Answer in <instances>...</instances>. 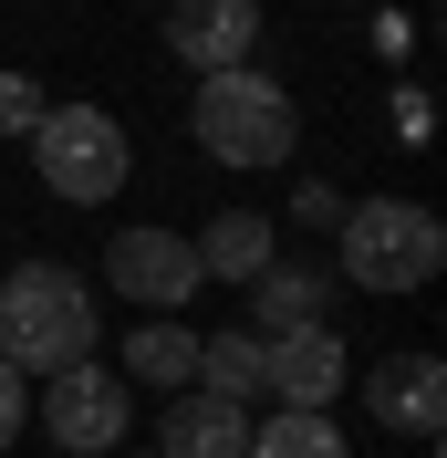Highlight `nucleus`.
Listing matches in <instances>:
<instances>
[{
  "mask_svg": "<svg viewBox=\"0 0 447 458\" xmlns=\"http://www.w3.org/2000/svg\"><path fill=\"white\" fill-rule=\"evenodd\" d=\"M94 354V282L63 260H21L0 282V365L21 375H63Z\"/></svg>",
  "mask_w": 447,
  "mask_h": 458,
  "instance_id": "nucleus-1",
  "label": "nucleus"
},
{
  "mask_svg": "<svg viewBox=\"0 0 447 458\" xmlns=\"http://www.w3.org/2000/svg\"><path fill=\"white\" fill-rule=\"evenodd\" d=\"M333 229H343V271L333 282L375 292V302H406V292H426L447 271V229H437V208H417V199H354Z\"/></svg>",
  "mask_w": 447,
  "mask_h": 458,
  "instance_id": "nucleus-2",
  "label": "nucleus"
},
{
  "mask_svg": "<svg viewBox=\"0 0 447 458\" xmlns=\"http://www.w3.org/2000/svg\"><path fill=\"white\" fill-rule=\"evenodd\" d=\"M188 136L208 146L219 167H281L291 136H302V114H291V94H281L260 63H240V73H208V84H198Z\"/></svg>",
  "mask_w": 447,
  "mask_h": 458,
  "instance_id": "nucleus-3",
  "label": "nucleus"
},
{
  "mask_svg": "<svg viewBox=\"0 0 447 458\" xmlns=\"http://www.w3.org/2000/svg\"><path fill=\"white\" fill-rule=\"evenodd\" d=\"M31 167H42V188L63 208H105L125 188V167H136V146H125V125L105 105H53L31 125Z\"/></svg>",
  "mask_w": 447,
  "mask_h": 458,
  "instance_id": "nucleus-4",
  "label": "nucleus"
},
{
  "mask_svg": "<svg viewBox=\"0 0 447 458\" xmlns=\"http://www.w3.org/2000/svg\"><path fill=\"white\" fill-rule=\"evenodd\" d=\"M42 428H53V448L105 458V448H125V428H136V386H125L114 365H63V375H42Z\"/></svg>",
  "mask_w": 447,
  "mask_h": 458,
  "instance_id": "nucleus-5",
  "label": "nucleus"
},
{
  "mask_svg": "<svg viewBox=\"0 0 447 458\" xmlns=\"http://www.w3.org/2000/svg\"><path fill=\"white\" fill-rule=\"evenodd\" d=\"M105 282L125 292V302H146V313H177V302H198V250L177 240V229H114L105 240Z\"/></svg>",
  "mask_w": 447,
  "mask_h": 458,
  "instance_id": "nucleus-6",
  "label": "nucleus"
},
{
  "mask_svg": "<svg viewBox=\"0 0 447 458\" xmlns=\"http://www.w3.org/2000/svg\"><path fill=\"white\" fill-rule=\"evenodd\" d=\"M343 375H354V354H343L333 323H302V334H271V344H260V396L302 406V417H333Z\"/></svg>",
  "mask_w": 447,
  "mask_h": 458,
  "instance_id": "nucleus-7",
  "label": "nucleus"
},
{
  "mask_svg": "<svg viewBox=\"0 0 447 458\" xmlns=\"http://www.w3.org/2000/svg\"><path fill=\"white\" fill-rule=\"evenodd\" d=\"M167 53L188 63L198 84L208 73H240L260 53V0H167Z\"/></svg>",
  "mask_w": 447,
  "mask_h": 458,
  "instance_id": "nucleus-8",
  "label": "nucleus"
},
{
  "mask_svg": "<svg viewBox=\"0 0 447 458\" xmlns=\"http://www.w3.org/2000/svg\"><path fill=\"white\" fill-rule=\"evenodd\" d=\"M364 406H375V428L437 448V428H447V365L437 354H385V365L364 375Z\"/></svg>",
  "mask_w": 447,
  "mask_h": 458,
  "instance_id": "nucleus-9",
  "label": "nucleus"
},
{
  "mask_svg": "<svg viewBox=\"0 0 447 458\" xmlns=\"http://www.w3.org/2000/svg\"><path fill=\"white\" fill-rule=\"evenodd\" d=\"M156 458H250V406H219V396H167L156 417Z\"/></svg>",
  "mask_w": 447,
  "mask_h": 458,
  "instance_id": "nucleus-10",
  "label": "nucleus"
},
{
  "mask_svg": "<svg viewBox=\"0 0 447 458\" xmlns=\"http://www.w3.org/2000/svg\"><path fill=\"white\" fill-rule=\"evenodd\" d=\"M188 250H198V282H240V292H250L260 271L281 260V250H271V219H260V208H219V219L198 229Z\"/></svg>",
  "mask_w": 447,
  "mask_h": 458,
  "instance_id": "nucleus-11",
  "label": "nucleus"
},
{
  "mask_svg": "<svg viewBox=\"0 0 447 458\" xmlns=\"http://www.w3.org/2000/svg\"><path fill=\"white\" fill-rule=\"evenodd\" d=\"M250 334L271 344V334H302V323H323L333 313V271H312V260H271V271H260L250 282Z\"/></svg>",
  "mask_w": 447,
  "mask_h": 458,
  "instance_id": "nucleus-12",
  "label": "nucleus"
},
{
  "mask_svg": "<svg viewBox=\"0 0 447 458\" xmlns=\"http://www.w3.org/2000/svg\"><path fill=\"white\" fill-rule=\"evenodd\" d=\"M125 365H136V386H156V396H188L198 386V334L177 313H146L136 334H125Z\"/></svg>",
  "mask_w": 447,
  "mask_h": 458,
  "instance_id": "nucleus-13",
  "label": "nucleus"
},
{
  "mask_svg": "<svg viewBox=\"0 0 447 458\" xmlns=\"http://www.w3.org/2000/svg\"><path fill=\"white\" fill-rule=\"evenodd\" d=\"M198 396L250 406L260 396V334H198Z\"/></svg>",
  "mask_w": 447,
  "mask_h": 458,
  "instance_id": "nucleus-14",
  "label": "nucleus"
},
{
  "mask_svg": "<svg viewBox=\"0 0 447 458\" xmlns=\"http://www.w3.org/2000/svg\"><path fill=\"white\" fill-rule=\"evenodd\" d=\"M250 458H354L343 448L333 417H302V406H281L271 428H250Z\"/></svg>",
  "mask_w": 447,
  "mask_h": 458,
  "instance_id": "nucleus-15",
  "label": "nucleus"
},
{
  "mask_svg": "<svg viewBox=\"0 0 447 458\" xmlns=\"http://www.w3.org/2000/svg\"><path fill=\"white\" fill-rule=\"evenodd\" d=\"M42 114H53V94L31 84V73H0V136L31 146V125H42Z\"/></svg>",
  "mask_w": 447,
  "mask_h": 458,
  "instance_id": "nucleus-16",
  "label": "nucleus"
},
{
  "mask_svg": "<svg viewBox=\"0 0 447 458\" xmlns=\"http://www.w3.org/2000/svg\"><path fill=\"white\" fill-rule=\"evenodd\" d=\"M21 417H31V375H21V365H0V448L21 437Z\"/></svg>",
  "mask_w": 447,
  "mask_h": 458,
  "instance_id": "nucleus-17",
  "label": "nucleus"
},
{
  "mask_svg": "<svg viewBox=\"0 0 447 458\" xmlns=\"http://www.w3.org/2000/svg\"><path fill=\"white\" fill-rule=\"evenodd\" d=\"M333 219H343L333 188H291V229H333Z\"/></svg>",
  "mask_w": 447,
  "mask_h": 458,
  "instance_id": "nucleus-18",
  "label": "nucleus"
},
{
  "mask_svg": "<svg viewBox=\"0 0 447 458\" xmlns=\"http://www.w3.org/2000/svg\"><path fill=\"white\" fill-rule=\"evenodd\" d=\"M136 458H156V448H136Z\"/></svg>",
  "mask_w": 447,
  "mask_h": 458,
  "instance_id": "nucleus-19",
  "label": "nucleus"
}]
</instances>
